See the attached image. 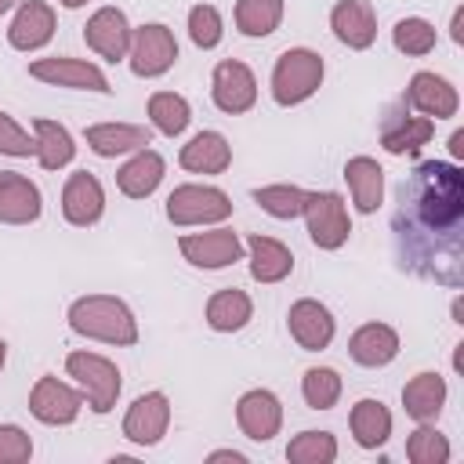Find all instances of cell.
I'll list each match as a JSON object with an SVG mask.
<instances>
[{"label": "cell", "instance_id": "6da1fadb", "mask_svg": "<svg viewBox=\"0 0 464 464\" xmlns=\"http://www.w3.org/2000/svg\"><path fill=\"white\" fill-rule=\"evenodd\" d=\"M399 265L442 286L464 283V170L446 160H424L399 185L392 218Z\"/></svg>", "mask_w": 464, "mask_h": 464}, {"label": "cell", "instance_id": "7a4b0ae2", "mask_svg": "<svg viewBox=\"0 0 464 464\" xmlns=\"http://www.w3.org/2000/svg\"><path fill=\"white\" fill-rule=\"evenodd\" d=\"M69 326L80 337L105 341V344H138V319L134 312L109 294H87L69 304Z\"/></svg>", "mask_w": 464, "mask_h": 464}, {"label": "cell", "instance_id": "3957f363", "mask_svg": "<svg viewBox=\"0 0 464 464\" xmlns=\"http://www.w3.org/2000/svg\"><path fill=\"white\" fill-rule=\"evenodd\" d=\"M323 83V58L308 47H290L276 58V69H272V98L276 105L290 109V105H301L308 102Z\"/></svg>", "mask_w": 464, "mask_h": 464}, {"label": "cell", "instance_id": "277c9868", "mask_svg": "<svg viewBox=\"0 0 464 464\" xmlns=\"http://www.w3.org/2000/svg\"><path fill=\"white\" fill-rule=\"evenodd\" d=\"M65 370L69 377L80 384L87 406L94 413H109L116 406V395H120V370L112 359L98 355V352H69L65 355Z\"/></svg>", "mask_w": 464, "mask_h": 464}, {"label": "cell", "instance_id": "5b68a950", "mask_svg": "<svg viewBox=\"0 0 464 464\" xmlns=\"http://www.w3.org/2000/svg\"><path fill=\"white\" fill-rule=\"evenodd\" d=\"M228 214H232V199L218 185H178L167 196V218L174 225H181V228H188V225H218Z\"/></svg>", "mask_w": 464, "mask_h": 464}, {"label": "cell", "instance_id": "8992f818", "mask_svg": "<svg viewBox=\"0 0 464 464\" xmlns=\"http://www.w3.org/2000/svg\"><path fill=\"white\" fill-rule=\"evenodd\" d=\"M127 58H130V72L134 76H145V80L163 76L178 62V40L163 22H149V25L130 33Z\"/></svg>", "mask_w": 464, "mask_h": 464}, {"label": "cell", "instance_id": "52a82bcc", "mask_svg": "<svg viewBox=\"0 0 464 464\" xmlns=\"http://www.w3.org/2000/svg\"><path fill=\"white\" fill-rule=\"evenodd\" d=\"M304 221H308V236L319 250H337L348 243L352 221H348V207L337 192H308Z\"/></svg>", "mask_w": 464, "mask_h": 464}, {"label": "cell", "instance_id": "ba28073f", "mask_svg": "<svg viewBox=\"0 0 464 464\" xmlns=\"http://www.w3.org/2000/svg\"><path fill=\"white\" fill-rule=\"evenodd\" d=\"M210 98L228 116H239V112L254 109V102H257V80H254L250 65L246 62H236V58L218 62L214 65V76H210Z\"/></svg>", "mask_w": 464, "mask_h": 464}, {"label": "cell", "instance_id": "9c48e42d", "mask_svg": "<svg viewBox=\"0 0 464 464\" xmlns=\"http://www.w3.org/2000/svg\"><path fill=\"white\" fill-rule=\"evenodd\" d=\"M178 250L196 268H228L243 257V243L232 228H210V232H185L178 239Z\"/></svg>", "mask_w": 464, "mask_h": 464}, {"label": "cell", "instance_id": "30bf717a", "mask_svg": "<svg viewBox=\"0 0 464 464\" xmlns=\"http://www.w3.org/2000/svg\"><path fill=\"white\" fill-rule=\"evenodd\" d=\"M80 410H83V392L69 388L58 377H40L29 392V413L40 424H51V428L72 424L80 417Z\"/></svg>", "mask_w": 464, "mask_h": 464}, {"label": "cell", "instance_id": "8fae6325", "mask_svg": "<svg viewBox=\"0 0 464 464\" xmlns=\"http://www.w3.org/2000/svg\"><path fill=\"white\" fill-rule=\"evenodd\" d=\"M29 76L33 80H44L51 87H72V91H98V94H109V76L83 62V58H36L29 65Z\"/></svg>", "mask_w": 464, "mask_h": 464}, {"label": "cell", "instance_id": "7c38bea8", "mask_svg": "<svg viewBox=\"0 0 464 464\" xmlns=\"http://www.w3.org/2000/svg\"><path fill=\"white\" fill-rule=\"evenodd\" d=\"M170 428V399L163 392H145L127 406L123 439L134 446H156Z\"/></svg>", "mask_w": 464, "mask_h": 464}, {"label": "cell", "instance_id": "4fadbf2b", "mask_svg": "<svg viewBox=\"0 0 464 464\" xmlns=\"http://www.w3.org/2000/svg\"><path fill=\"white\" fill-rule=\"evenodd\" d=\"M236 424L246 439L254 442H268L279 435L283 428V406L279 399L268 392V388H254V392H243L239 402H236Z\"/></svg>", "mask_w": 464, "mask_h": 464}, {"label": "cell", "instance_id": "5bb4252c", "mask_svg": "<svg viewBox=\"0 0 464 464\" xmlns=\"http://www.w3.org/2000/svg\"><path fill=\"white\" fill-rule=\"evenodd\" d=\"M130 22H127V14L120 11V7H98L91 18H87V25H83V40H87V47L94 51V54H102V58H109V62H120V58H127V51H130Z\"/></svg>", "mask_w": 464, "mask_h": 464}, {"label": "cell", "instance_id": "9a60e30c", "mask_svg": "<svg viewBox=\"0 0 464 464\" xmlns=\"http://www.w3.org/2000/svg\"><path fill=\"white\" fill-rule=\"evenodd\" d=\"M402 102L410 109H417L420 116H428V120H450L460 109L457 87L446 76H435V72H413Z\"/></svg>", "mask_w": 464, "mask_h": 464}, {"label": "cell", "instance_id": "2e32d148", "mask_svg": "<svg viewBox=\"0 0 464 464\" xmlns=\"http://www.w3.org/2000/svg\"><path fill=\"white\" fill-rule=\"evenodd\" d=\"M286 326H290V337H294L304 352H323V348H330V341H334V334H337V323H334L330 308L319 304V301H312V297H301V301L290 304Z\"/></svg>", "mask_w": 464, "mask_h": 464}, {"label": "cell", "instance_id": "e0dca14e", "mask_svg": "<svg viewBox=\"0 0 464 464\" xmlns=\"http://www.w3.org/2000/svg\"><path fill=\"white\" fill-rule=\"evenodd\" d=\"M102 210H105V188H102V181L91 170L69 174V181L62 188V214H65V221L76 225V228H87V225H94L102 218Z\"/></svg>", "mask_w": 464, "mask_h": 464}, {"label": "cell", "instance_id": "ac0fdd59", "mask_svg": "<svg viewBox=\"0 0 464 464\" xmlns=\"http://www.w3.org/2000/svg\"><path fill=\"white\" fill-rule=\"evenodd\" d=\"M406 105V102H402ZM431 134H435V120H428V116H410V105H406V112H388L384 116V127H381V145H384V152H392V156H417L428 141H431Z\"/></svg>", "mask_w": 464, "mask_h": 464}, {"label": "cell", "instance_id": "d6986e66", "mask_svg": "<svg viewBox=\"0 0 464 464\" xmlns=\"http://www.w3.org/2000/svg\"><path fill=\"white\" fill-rule=\"evenodd\" d=\"M330 29L344 47L366 51L377 40V14L370 0H337L330 11Z\"/></svg>", "mask_w": 464, "mask_h": 464}, {"label": "cell", "instance_id": "ffe728a7", "mask_svg": "<svg viewBox=\"0 0 464 464\" xmlns=\"http://www.w3.org/2000/svg\"><path fill=\"white\" fill-rule=\"evenodd\" d=\"M40 210H44L40 188L25 174L4 170L0 174V221L4 225H33L40 218Z\"/></svg>", "mask_w": 464, "mask_h": 464}, {"label": "cell", "instance_id": "44dd1931", "mask_svg": "<svg viewBox=\"0 0 464 464\" xmlns=\"http://www.w3.org/2000/svg\"><path fill=\"white\" fill-rule=\"evenodd\" d=\"M54 36V11L44 0H25L7 25V44L14 51H40Z\"/></svg>", "mask_w": 464, "mask_h": 464}, {"label": "cell", "instance_id": "7402d4cb", "mask_svg": "<svg viewBox=\"0 0 464 464\" xmlns=\"http://www.w3.org/2000/svg\"><path fill=\"white\" fill-rule=\"evenodd\" d=\"M178 163L192 174H225L232 163V145L221 130H199L181 145Z\"/></svg>", "mask_w": 464, "mask_h": 464}, {"label": "cell", "instance_id": "603a6c76", "mask_svg": "<svg viewBox=\"0 0 464 464\" xmlns=\"http://www.w3.org/2000/svg\"><path fill=\"white\" fill-rule=\"evenodd\" d=\"M83 138H87L91 152L102 156V160H112V156L138 152V149L152 145V130L138 127V123H91L83 130Z\"/></svg>", "mask_w": 464, "mask_h": 464}, {"label": "cell", "instance_id": "cb8c5ba5", "mask_svg": "<svg viewBox=\"0 0 464 464\" xmlns=\"http://www.w3.org/2000/svg\"><path fill=\"white\" fill-rule=\"evenodd\" d=\"M348 355L370 370L388 366L399 355V334L388 323H366L348 337Z\"/></svg>", "mask_w": 464, "mask_h": 464}, {"label": "cell", "instance_id": "d4e9b609", "mask_svg": "<svg viewBox=\"0 0 464 464\" xmlns=\"http://www.w3.org/2000/svg\"><path fill=\"white\" fill-rule=\"evenodd\" d=\"M163 170H167V163H163L160 152L138 149V152L116 170V185H120V192H123L127 199H145V196H152V192L160 188Z\"/></svg>", "mask_w": 464, "mask_h": 464}, {"label": "cell", "instance_id": "484cf974", "mask_svg": "<svg viewBox=\"0 0 464 464\" xmlns=\"http://www.w3.org/2000/svg\"><path fill=\"white\" fill-rule=\"evenodd\" d=\"M344 178H348V188H352V199H355V210L359 214H373L384 199V170L373 156H352L344 163Z\"/></svg>", "mask_w": 464, "mask_h": 464}, {"label": "cell", "instance_id": "4316f807", "mask_svg": "<svg viewBox=\"0 0 464 464\" xmlns=\"http://www.w3.org/2000/svg\"><path fill=\"white\" fill-rule=\"evenodd\" d=\"M246 250H250V276H254L257 283H279V279H286V276L294 272V254H290V246L279 243V239H272V236L254 232V236L246 239Z\"/></svg>", "mask_w": 464, "mask_h": 464}, {"label": "cell", "instance_id": "83f0119b", "mask_svg": "<svg viewBox=\"0 0 464 464\" xmlns=\"http://www.w3.org/2000/svg\"><path fill=\"white\" fill-rule=\"evenodd\" d=\"M446 406V381L431 370L417 373L406 388H402V410L406 417H413L417 424H431Z\"/></svg>", "mask_w": 464, "mask_h": 464}, {"label": "cell", "instance_id": "f1b7e54d", "mask_svg": "<svg viewBox=\"0 0 464 464\" xmlns=\"http://www.w3.org/2000/svg\"><path fill=\"white\" fill-rule=\"evenodd\" d=\"M33 138H36V163L44 170H62L72 163L76 156V141L69 134V127H62L58 120H33Z\"/></svg>", "mask_w": 464, "mask_h": 464}, {"label": "cell", "instance_id": "f546056e", "mask_svg": "<svg viewBox=\"0 0 464 464\" xmlns=\"http://www.w3.org/2000/svg\"><path fill=\"white\" fill-rule=\"evenodd\" d=\"M250 315H254V301L239 286H225V290L210 294V301H207V326L218 330V334L243 330L250 323Z\"/></svg>", "mask_w": 464, "mask_h": 464}, {"label": "cell", "instance_id": "4dcf8cb0", "mask_svg": "<svg viewBox=\"0 0 464 464\" xmlns=\"http://www.w3.org/2000/svg\"><path fill=\"white\" fill-rule=\"evenodd\" d=\"M348 424L362 450H377L392 439V413L381 399H359L348 413Z\"/></svg>", "mask_w": 464, "mask_h": 464}, {"label": "cell", "instance_id": "1f68e13d", "mask_svg": "<svg viewBox=\"0 0 464 464\" xmlns=\"http://www.w3.org/2000/svg\"><path fill=\"white\" fill-rule=\"evenodd\" d=\"M283 22V0H236V29L243 36H268Z\"/></svg>", "mask_w": 464, "mask_h": 464}, {"label": "cell", "instance_id": "d6a6232c", "mask_svg": "<svg viewBox=\"0 0 464 464\" xmlns=\"http://www.w3.org/2000/svg\"><path fill=\"white\" fill-rule=\"evenodd\" d=\"M149 120H152V127H156L160 134L178 138V134L188 127L192 109H188V102H185L181 94H174V91H156V94L149 98Z\"/></svg>", "mask_w": 464, "mask_h": 464}, {"label": "cell", "instance_id": "836d02e7", "mask_svg": "<svg viewBox=\"0 0 464 464\" xmlns=\"http://www.w3.org/2000/svg\"><path fill=\"white\" fill-rule=\"evenodd\" d=\"M250 196H254V203H257L265 214H272V218H279V221L301 218V214H304V199H308V192L297 188V185H265V188H254Z\"/></svg>", "mask_w": 464, "mask_h": 464}, {"label": "cell", "instance_id": "e575fe53", "mask_svg": "<svg viewBox=\"0 0 464 464\" xmlns=\"http://www.w3.org/2000/svg\"><path fill=\"white\" fill-rule=\"evenodd\" d=\"M290 464H334L337 460V439L330 431H301L286 446Z\"/></svg>", "mask_w": 464, "mask_h": 464}, {"label": "cell", "instance_id": "d590c367", "mask_svg": "<svg viewBox=\"0 0 464 464\" xmlns=\"http://www.w3.org/2000/svg\"><path fill=\"white\" fill-rule=\"evenodd\" d=\"M435 25L428 18H399L395 29H392V44L395 51L410 54V58H424L435 51Z\"/></svg>", "mask_w": 464, "mask_h": 464}, {"label": "cell", "instance_id": "8d00e7d4", "mask_svg": "<svg viewBox=\"0 0 464 464\" xmlns=\"http://www.w3.org/2000/svg\"><path fill=\"white\" fill-rule=\"evenodd\" d=\"M301 395H304L308 410H330V406H337V399H341V373L330 370V366H312V370H304V377H301Z\"/></svg>", "mask_w": 464, "mask_h": 464}, {"label": "cell", "instance_id": "74e56055", "mask_svg": "<svg viewBox=\"0 0 464 464\" xmlns=\"http://www.w3.org/2000/svg\"><path fill=\"white\" fill-rule=\"evenodd\" d=\"M406 457L413 464H446L450 460V442L442 431H435L431 424H420L410 439H406Z\"/></svg>", "mask_w": 464, "mask_h": 464}, {"label": "cell", "instance_id": "f35d334b", "mask_svg": "<svg viewBox=\"0 0 464 464\" xmlns=\"http://www.w3.org/2000/svg\"><path fill=\"white\" fill-rule=\"evenodd\" d=\"M188 36H192V44L203 47V51H210V47L221 44L225 25H221V14H218L214 4H196V7L188 11Z\"/></svg>", "mask_w": 464, "mask_h": 464}, {"label": "cell", "instance_id": "ab89813d", "mask_svg": "<svg viewBox=\"0 0 464 464\" xmlns=\"http://www.w3.org/2000/svg\"><path fill=\"white\" fill-rule=\"evenodd\" d=\"M33 457V439L18 424H0V464H25Z\"/></svg>", "mask_w": 464, "mask_h": 464}, {"label": "cell", "instance_id": "60d3db41", "mask_svg": "<svg viewBox=\"0 0 464 464\" xmlns=\"http://www.w3.org/2000/svg\"><path fill=\"white\" fill-rule=\"evenodd\" d=\"M0 152L4 156H36V138L22 130L4 109H0Z\"/></svg>", "mask_w": 464, "mask_h": 464}, {"label": "cell", "instance_id": "b9f144b4", "mask_svg": "<svg viewBox=\"0 0 464 464\" xmlns=\"http://www.w3.org/2000/svg\"><path fill=\"white\" fill-rule=\"evenodd\" d=\"M207 460H232V464H246V457L239 450H214Z\"/></svg>", "mask_w": 464, "mask_h": 464}, {"label": "cell", "instance_id": "7bdbcfd3", "mask_svg": "<svg viewBox=\"0 0 464 464\" xmlns=\"http://www.w3.org/2000/svg\"><path fill=\"white\" fill-rule=\"evenodd\" d=\"M460 25H464V7H457V11H453V25H450V29H453V44H464Z\"/></svg>", "mask_w": 464, "mask_h": 464}, {"label": "cell", "instance_id": "ee69618b", "mask_svg": "<svg viewBox=\"0 0 464 464\" xmlns=\"http://www.w3.org/2000/svg\"><path fill=\"white\" fill-rule=\"evenodd\" d=\"M450 149H453V156H460V152H464V130H453V138H450Z\"/></svg>", "mask_w": 464, "mask_h": 464}, {"label": "cell", "instance_id": "f6af8a7d", "mask_svg": "<svg viewBox=\"0 0 464 464\" xmlns=\"http://www.w3.org/2000/svg\"><path fill=\"white\" fill-rule=\"evenodd\" d=\"M58 4H62V7H69V11H76V7H83L87 0H58Z\"/></svg>", "mask_w": 464, "mask_h": 464}, {"label": "cell", "instance_id": "bcb514c9", "mask_svg": "<svg viewBox=\"0 0 464 464\" xmlns=\"http://www.w3.org/2000/svg\"><path fill=\"white\" fill-rule=\"evenodd\" d=\"M4 359H7V344H4V337H0V370H4Z\"/></svg>", "mask_w": 464, "mask_h": 464}, {"label": "cell", "instance_id": "7dc6e473", "mask_svg": "<svg viewBox=\"0 0 464 464\" xmlns=\"http://www.w3.org/2000/svg\"><path fill=\"white\" fill-rule=\"evenodd\" d=\"M11 7H14V0H0V14H4V11H11Z\"/></svg>", "mask_w": 464, "mask_h": 464}]
</instances>
